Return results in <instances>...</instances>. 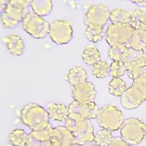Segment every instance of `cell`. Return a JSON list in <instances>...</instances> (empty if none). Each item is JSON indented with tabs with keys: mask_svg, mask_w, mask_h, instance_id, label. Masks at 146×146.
Returning a JSON list of instances; mask_svg holds the SVG:
<instances>
[{
	"mask_svg": "<svg viewBox=\"0 0 146 146\" xmlns=\"http://www.w3.org/2000/svg\"><path fill=\"white\" fill-rule=\"evenodd\" d=\"M65 126L74 137L73 144L82 146L95 145L94 127L91 122L76 114L70 113L65 121Z\"/></svg>",
	"mask_w": 146,
	"mask_h": 146,
	"instance_id": "6da1fadb",
	"label": "cell"
},
{
	"mask_svg": "<svg viewBox=\"0 0 146 146\" xmlns=\"http://www.w3.org/2000/svg\"><path fill=\"white\" fill-rule=\"evenodd\" d=\"M31 1L29 0H11L1 12V22L5 29L17 27L23 20L29 11Z\"/></svg>",
	"mask_w": 146,
	"mask_h": 146,
	"instance_id": "7a4b0ae2",
	"label": "cell"
},
{
	"mask_svg": "<svg viewBox=\"0 0 146 146\" xmlns=\"http://www.w3.org/2000/svg\"><path fill=\"white\" fill-rule=\"evenodd\" d=\"M20 119L23 124L32 130L43 129L50 124L47 110L33 102L23 107L20 111Z\"/></svg>",
	"mask_w": 146,
	"mask_h": 146,
	"instance_id": "3957f363",
	"label": "cell"
},
{
	"mask_svg": "<svg viewBox=\"0 0 146 146\" xmlns=\"http://www.w3.org/2000/svg\"><path fill=\"white\" fill-rule=\"evenodd\" d=\"M146 100V72L133 80L121 98L122 106L127 110L138 107Z\"/></svg>",
	"mask_w": 146,
	"mask_h": 146,
	"instance_id": "277c9868",
	"label": "cell"
},
{
	"mask_svg": "<svg viewBox=\"0 0 146 146\" xmlns=\"http://www.w3.org/2000/svg\"><path fill=\"white\" fill-rule=\"evenodd\" d=\"M122 138L131 145L140 144L146 135V124L136 117L125 119L120 128Z\"/></svg>",
	"mask_w": 146,
	"mask_h": 146,
	"instance_id": "5b68a950",
	"label": "cell"
},
{
	"mask_svg": "<svg viewBox=\"0 0 146 146\" xmlns=\"http://www.w3.org/2000/svg\"><path fill=\"white\" fill-rule=\"evenodd\" d=\"M96 120L100 127L113 132L120 129L124 118L119 109L109 104L99 110Z\"/></svg>",
	"mask_w": 146,
	"mask_h": 146,
	"instance_id": "8992f818",
	"label": "cell"
},
{
	"mask_svg": "<svg viewBox=\"0 0 146 146\" xmlns=\"http://www.w3.org/2000/svg\"><path fill=\"white\" fill-rule=\"evenodd\" d=\"M23 29L36 39H43L49 35V25L42 17L30 11L21 21Z\"/></svg>",
	"mask_w": 146,
	"mask_h": 146,
	"instance_id": "52a82bcc",
	"label": "cell"
},
{
	"mask_svg": "<svg viewBox=\"0 0 146 146\" xmlns=\"http://www.w3.org/2000/svg\"><path fill=\"white\" fill-rule=\"evenodd\" d=\"M122 61L126 68V73L131 80L142 75L146 68V58L141 51L129 48L123 56Z\"/></svg>",
	"mask_w": 146,
	"mask_h": 146,
	"instance_id": "ba28073f",
	"label": "cell"
},
{
	"mask_svg": "<svg viewBox=\"0 0 146 146\" xmlns=\"http://www.w3.org/2000/svg\"><path fill=\"white\" fill-rule=\"evenodd\" d=\"M135 29L130 24L112 23L107 27L106 33V40L110 46L127 44Z\"/></svg>",
	"mask_w": 146,
	"mask_h": 146,
	"instance_id": "9c48e42d",
	"label": "cell"
},
{
	"mask_svg": "<svg viewBox=\"0 0 146 146\" xmlns=\"http://www.w3.org/2000/svg\"><path fill=\"white\" fill-rule=\"evenodd\" d=\"M49 36L57 45L68 44L73 37L71 23L65 20H56L50 23Z\"/></svg>",
	"mask_w": 146,
	"mask_h": 146,
	"instance_id": "30bf717a",
	"label": "cell"
},
{
	"mask_svg": "<svg viewBox=\"0 0 146 146\" xmlns=\"http://www.w3.org/2000/svg\"><path fill=\"white\" fill-rule=\"evenodd\" d=\"M110 11L107 6L96 4L88 9L84 16V23L88 26L104 27L109 20Z\"/></svg>",
	"mask_w": 146,
	"mask_h": 146,
	"instance_id": "8fae6325",
	"label": "cell"
},
{
	"mask_svg": "<svg viewBox=\"0 0 146 146\" xmlns=\"http://www.w3.org/2000/svg\"><path fill=\"white\" fill-rule=\"evenodd\" d=\"M74 143V137L65 126L60 125L52 129L46 142L41 146H70Z\"/></svg>",
	"mask_w": 146,
	"mask_h": 146,
	"instance_id": "7c38bea8",
	"label": "cell"
},
{
	"mask_svg": "<svg viewBox=\"0 0 146 146\" xmlns=\"http://www.w3.org/2000/svg\"><path fill=\"white\" fill-rule=\"evenodd\" d=\"M68 107L69 113L76 114L88 120L96 119L99 110L94 102H80L74 100Z\"/></svg>",
	"mask_w": 146,
	"mask_h": 146,
	"instance_id": "4fadbf2b",
	"label": "cell"
},
{
	"mask_svg": "<svg viewBox=\"0 0 146 146\" xmlns=\"http://www.w3.org/2000/svg\"><path fill=\"white\" fill-rule=\"evenodd\" d=\"M96 95V91L95 90L94 85L90 82L86 81L72 87V97L76 101L94 102Z\"/></svg>",
	"mask_w": 146,
	"mask_h": 146,
	"instance_id": "5bb4252c",
	"label": "cell"
},
{
	"mask_svg": "<svg viewBox=\"0 0 146 146\" xmlns=\"http://www.w3.org/2000/svg\"><path fill=\"white\" fill-rule=\"evenodd\" d=\"M3 42L5 43L9 52L15 56H20L25 51V43L23 40L15 34H10L4 36Z\"/></svg>",
	"mask_w": 146,
	"mask_h": 146,
	"instance_id": "9a60e30c",
	"label": "cell"
},
{
	"mask_svg": "<svg viewBox=\"0 0 146 146\" xmlns=\"http://www.w3.org/2000/svg\"><path fill=\"white\" fill-rule=\"evenodd\" d=\"M47 111L50 119L58 122L65 121L70 114L66 106L57 103L49 104L48 106Z\"/></svg>",
	"mask_w": 146,
	"mask_h": 146,
	"instance_id": "2e32d148",
	"label": "cell"
},
{
	"mask_svg": "<svg viewBox=\"0 0 146 146\" xmlns=\"http://www.w3.org/2000/svg\"><path fill=\"white\" fill-rule=\"evenodd\" d=\"M127 46L135 51H142L146 46V30L135 29Z\"/></svg>",
	"mask_w": 146,
	"mask_h": 146,
	"instance_id": "e0dca14e",
	"label": "cell"
},
{
	"mask_svg": "<svg viewBox=\"0 0 146 146\" xmlns=\"http://www.w3.org/2000/svg\"><path fill=\"white\" fill-rule=\"evenodd\" d=\"M88 75L83 67L80 66H73L67 74V80L72 85L75 86L86 82Z\"/></svg>",
	"mask_w": 146,
	"mask_h": 146,
	"instance_id": "ac0fdd59",
	"label": "cell"
},
{
	"mask_svg": "<svg viewBox=\"0 0 146 146\" xmlns=\"http://www.w3.org/2000/svg\"><path fill=\"white\" fill-rule=\"evenodd\" d=\"M30 6L36 14L43 17L52 12L53 3L50 0H34L31 1Z\"/></svg>",
	"mask_w": 146,
	"mask_h": 146,
	"instance_id": "d6986e66",
	"label": "cell"
},
{
	"mask_svg": "<svg viewBox=\"0 0 146 146\" xmlns=\"http://www.w3.org/2000/svg\"><path fill=\"white\" fill-rule=\"evenodd\" d=\"M130 25L135 30H146V11L142 9H137L130 11Z\"/></svg>",
	"mask_w": 146,
	"mask_h": 146,
	"instance_id": "ffe728a7",
	"label": "cell"
},
{
	"mask_svg": "<svg viewBox=\"0 0 146 146\" xmlns=\"http://www.w3.org/2000/svg\"><path fill=\"white\" fill-rule=\"evenodd\" d=\"M84 62L88 66H93L101 60L99 49L93 44H89L85 48L82 54Z\"/></svg>",
	"mask_w": 146,
	"mask_h": 146,
	"instance_id": "44dd1931",
	"label": "cell"
},
{
	"mask_svg": "<svg viewBox=\"0 0 146 146\" xmlns=\"http://www.w3.org/2000/svg\"><path fill=\"white\" fill-rule=\"evenodd\" d=\"M130 12L124 9L115 8L110 13L109 20L112 23L130 24Z\"/></svg>",
	"mask_w": 146,
	"mask_h": 146,
	"instance_id": "7402d4cb",
	"label": "cell"
},
{
	"mask_svg": "<svg viewBox=\"0 0 146 146\" xmlns=\"http://www.w3.org/2000/svg\"><path fill=\"white\" fill-rule=\"evenodd\" d=\"M52 129L53 127L51 124H49L43 129L36 130H32L29 133V135L35 142L42 145L49 139Z\"/></svg>",
	"mask_w": 146,
	"mask_h": 146,
	"instance_id": "603a6c76",
	"label": "cell"
},
{
	"mask_svg": "<svg viewBox=\"0 0 146 146\" xmlns=\"http://www.w3.org/2000/svg\"><path fill=\"white\" fill-rule=\"evenodd\" d=\"M28 134L23 129H16L9 135V141L13 146H26Z\"/></svg>",
	"mask_w": 146,
	"mask_h": 146,
	"instance_id": "cb8c5ba5",
	"label": "cell"
},
{
	"mask_svg": "<svg viewBox=\"0 0 146 146\" xmlns=\"http://www.w3.org/2000/svg\"><path fill=\"white\" fill-rule=\"evenodd\" d=\"M125 82L121 77H113L109 83L110 94L116 97H121L127 90Z\"/></svg>",
	"mask_w": 146,
	"mask_h": 146,
	"instance_id": "d4e9b609",
	"label": "cell"
},
{
	"mask_svg": "<svg viewBox=\"0 0 146 146\" xmlns=\"http://www.w3.org/2000/svg\"><path fill=\"white\" fill-rule=\"evenodd\" d=\"M85 34L88 40L93 43H97L102 40L106 35L104 27L88 26H86Z\"/></svg>",
	"mask_w": 146,
	"mask_h": 146,
	"instance_id": "484cf974",
	"label": "cell"
},
{
	"mask_svg": "<svg viewBox=\"0 0 146 146\" xmlns=\"http://www.w3.org/2000/svg\"><path fill=\"white\" fill-rule=\"evenodd\" d=\"M91 74L98 79H104L110 74V65L106 60H100L93 66Z\"/></svg>",
	"mask_w": 146,
	"mask_h": 146,
	"instance_id": "4316f807",
	"label": "cell"
},
{
	"mask_svg": "<svg viewBox=\"0 0 146 146\" xmlns=\"http://www.w3.org/2000/svg\"><path fill=\"white\" fill-rule=\"evenodd\" d=\"M129 49L127 44H117L110 46L108 50V58L113 61H122V58Z\"/></svg>",
	"mask_w": 146,
	"mask_h": 146,
	"instance_id": "83f0119b",
	"label": "cell"
},
{
	"mask_svg": "<svg viewBox=\"0 0 146 146\" xmlns=\"http://www.w3.org/2000/svg\"><path fill=\"white\" fill-rule=\"evenodd\" d=\"M113 137L111 131L103 129L95 135V143L99 146H108Z\"/></svg>",
	"mask_w": 146,
	"mask_h": 146,
	"instance_id": "f1b7e54d",
	"label": "cell"
},
{
	"mask_svg": "<svg viewBox=\"0 0 146 146\" xmlns=\"http://www.w3.org/2000/svg\"><path fill=\"white\" fill-rule=\"evenodd\" d=\"M126 68L122 61H113L110 65V75L112 77H121L126 73Z\"/></svg>",
	"mask_w": 146,
	"mask_h": 146,
	"instance_id": "f546056e",
	"label": "cell"
},
{
	"mask_svg": "<svg viewBox=\"0 0 146 146\" xmlns=\"http://www.w3.org/2000/svg\"><path fill=\"white\" fill-rule=\"evenodd\" d=\"M108 146H133L123 139L122 138L119 137H113L111 143Z\"/></svg>",
	"mask_w": 146,
	"mask_h": 146,
	"instance_id": "4dcf8cb0",
	"label": "cell"
},
{
	"mask_svg": "<svg viewBox=\"0 0 146 146\" xmlns=\"http://www.w3.org/2000/svg\"><path fill=\"white\" fill-rule=\"evenodd\" d=\"M130 2L138 6L146 7V0H136V1H130Z\"/></svg>",
	"mask_w": 146,
	"mask_h": 146,
	"instance_id": "1f68e13d",
	"label": "cell"
},
{
	"mask_svg": "<svg viewBox=\"0 0 146 146\" xmlns=\"http://www.w3.org/2000/svg\"><path fill=\"white\" fill-rule=\"evenodd\" d=\"M26 146H41L39 144L36 142L31 138V136L28 134V139H27V143Z\"/></svg>",
	"mask_w": 146,
	"mask_h": 146,
	"instance_id": "d6a6232c",
	"label": "cell"
},
{
	"mask_svg": "<svg viewBox=\"0 0 146 146\" xmlns=\"http://www.w3.org/2000/svg\"><path fill=\"white\" fill-rule=\"evenodd\" d=\"M8 2L9 1L7 0H1L0 1V10H1V12H2L4 9L6 7Z\"/></svg>",
	"mask_w": 146,
	"mask_h": 146,
	"instance_id": "836d02e7",
	"label": "cell"
},
{
	"mask_svg": "<svg viewBox=\"0 0 146 146\" xmlns=\"http://www.w3.org/2000/svg\"><path fill=\"white\" fill-rule=\"evenodd\" d=\"M141 52L143 53V56H144V57L146 58V46L144 47V48L143 49V51H141Z\"/></svg>",
	"mask_w": 146,
	"mask_h": 146,
	"instance_id": "e575fe53",
	"label": "cell"
},
{
	"mask_svg": "<svg viewBox=\"0 0 146 146\" xmlns=\"http://www.w3.org/2000/svg\"><path fill=\"white\" fill-rule=\"evenodd\" d=\"M70 146H82V145H79V144H71Z\"/></svg>",
	"mask_w": 146,
	"mask_h": 146,
	"instance_id": "d590c367",
	"label": "cell"
},
{
	"mask_svg": "<svg viewBox=\"0 0 146 146\" xmlns=\"http://www.w3.org/2000/svg\"><path fill=\"white\" fill-rule=\"evenodd\" d=\"M92 146H99V145H96V144H95V145H92Z\"/></svg>",
	"mask_w": 146,
	"mask_h": 146,
	"instance_id": "8d00e7d4",
	"label": "cell"
}]
</instances>
